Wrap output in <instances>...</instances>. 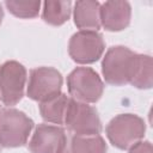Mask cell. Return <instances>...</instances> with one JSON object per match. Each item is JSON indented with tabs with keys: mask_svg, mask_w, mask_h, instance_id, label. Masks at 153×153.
I'll list each match as a JSON object with an SVG mask.
<instances>
[{
	"mask_svg": "<svg viewBox=\"0 0 153 153\" xmlns=\"http://www.w3.org/2000/svg\"><path fill=\"white\" fill-rule=\"evenodd\" d=\"M137 55L123 45L111 47L102 62V73L105 81L115 86L129 84L136 67Z\"/></svg>",
	"mask_w": 153,
	"mask_h": 153,
	"instance_id": "obj_1",
	"label": "cell"
},
{
	"mask_svg": "<svg viewBox=\"0 0 153 153\" xmlns=\"http://www.w3.org/2000/svg\"><path fill=\"white\" fill-rule=\"evenodd\" d=\"M33 128V121L14 108L0 110V145L14 148L26 143Z\"/></svg>",
	"mask_w": 153,
	"mask_h": 153,
	"instance_id": "obj_2",
	"label": "cell"
},
{
	"mask_svg": "<svg viewBox=\"0 0 153 153\" xmlns=\"http://www.w3.org/2000/svg\"><path fill=\"white\" fill-rule=\"evenodd\" d=\"M146 126L141 117L134 114H121L106 126L109 141L120 149H129L145 136Z\"/></svg>",
	"mask_w": 153,
	"mask_h": 153,
	"instance_id": "obj_3",
	"label": "cell"
},
{
	"mask_svg": "<svg viewBox=\"0 0 153 153\" xmlns=\"http://www.w3.org/2000/svg\"><path fill=\"white\" fill-rule=\"evenodd\" d=\"M68 92L72 99L91 104L100 99L104 84L98 73L90 67H78L67 76Z\"/></svg>",
	"mask_w": 153,
	"mask_h": 153,
	"instance_id": "obj_4",
	"label": "cell"
},
{
	"mask_svg": "<svg viewBox=\"0 0 153 153\" xmlns=\"http://www.w3.org/2000/svg\"><path fill=\"white\" fill-rule=\"evenodd\" d=\"M63 123L73 135H99L102 130V122L96 108L72 98H69Z\"/></svg>",
	"mask_w": 153,
	"mask_h": 153,
	"instance_id": "obj_5",
	"label": "cell"
},
{
	"mask_svg": "<svg viewBox=\"0 0 153 153\" xmlns=\"http://www.w3.org/2000/svg\"><path fill=\"white\" fill-rule=\"evenodd\" d=\"M26 69L17 61L0 63V102L7 106L16 105L24 96Z\"/></svg>",
	"mask_w": 153,
	"mask_h": 153,
	"instance_id": "obj_6",
	"label": "cell"
},
{
	"mask_svg": "<svg viewBox=\"0 0 153 153\" xmlns=\"http://www.w3.org/2000/svg\"><path fill=\"white\" fill-rule=\"evenodd\" d=\"M105 49L103 36L98 31L79 30L68 43V53L78 63H92L102 57Z\"/></svg>",
	"mask_w": 153,
	"mask_h": 153,
	"instance_id": "obj_7",
	"label": "cell"
},
{
	"mask_svg": "<svg viewBox=\"0 0 153 153\" xmlns=\"http://www.w3.org/2000/svg\"><path fill=\"white\" fill-rule=\"evenodd\" d=\"M62 75L53 67H37L31 69L27 84V96L37 102L47 100L61 93Z\"/></svg>",
	"mask_w": 153,
	"mask_h": 153,
	"instance_id": "obj_8",
	"label": "cell"
},
{
	"mask_svg": "<svg viewBox=\"0 0 153 153\" xmlns=\"http://www.w3.org/2000/svg\"><path fill=\"white\" fill-rule=\"evenodd\" d=\"M67 135L59 126L38 124L29 142L31 153H59Z\"/></svg>",
	"mask_w": 153,
	"mask_h": 153,
	"instance_id": "obj_9",
	"label": "cell"
},
{
	"mask_svg": "<svg viewBox=\"0 0 153 153\" xmlns=\"http://www.w3.org/2000/svg\"><path fill=\"white\" fill-rule=\"evenodd\" d=\"M100 26L108 31H122L131 17V7L128 1H105L100 4Z\"/></svg>",
	"mask_w": 153,
	"mask_h": 153,
	"instance_id": "obj_10",
	"label": "cell"
},
{
	"mask_svg": "<svg viewBox=\"0 0 153 153\" xmlns=\"http://www.w3.org/2000/svg\"><path fill=\"white\" fill-rule=\"evenodd\" d=\"M74 24L80 30L98 31L100 29V4L93 0H81L74 4Z\"/></svg>",
	"mask_w": 153,
	"mask_h": 153,
	"instance_id": "obj_11",
	"label": "cell"
},
{
	"mask_svg": "<svg viewBox=\"0 0 153 153\" xmlns=\"http://www.w3.org/2000/svg\"><path fill=\"white\" fill-rule=\"evenodd\" d=\"M59 153H106V143L100 135L80 136L72 134L66 137Z\"/></svg>",
	"mask_w": 153,
	"mask_h": 153,
	"instance_id": "obj_12",
	"label": "cell"
},
{
	"mask_svg": "<svg viewBox=\"0 0 153 153\" xmlns=\"http://www.w3.org/2000/svg\"><path fill=\"white\" fill-rule=\"evenodd\" d=\"M69 98L65 93H59L47 100L39 103V112L42 118L48 123L62 124L67 110Z\"/></svg>",
	"mask_w": 153,
	"mask_h": 153,
	"instance_id": "obj_13",
	"label": "cell"
},
{
	"mask_svg": "<svg viewBox=\"0 0 153 153\" xmlns=\"http://www.w3.org/2000/svg\"><path fill=\"white\" fill-rule=\"evenodd\" d=\"M72 13V2L71 1H55L48 0L43 2L42 18L45 23L59 26L68 20Z\"/></svg>",
	"mask_w": 153,
	"mask_h": 153,
	"instance_id": "obj_14",
	"label": "cell"
},
{
	"mask_svg": "<svg viewBox=\"0 0 153 153\" xmlns=\"http://www.w3.org/2000/svg\"><path fill=\"white\" fill-rule=\"evenodd\" d=\"M137 88H151L153 85V61L149 55H137L136 67L129 82Z\"/></svg>",
	"mask_w": 153,
	"mask_h": 153,
	"instance_id": "obj_15",
	"label": "cell"
},
{
	"mask_svg": "<svg viewBox=\"0 0 153 153\" xmlns=\"http://www.w3.org/2000/svg\"><path fill=\"white\" fill-rule=\"evenodd\" d=\"M8 11L19 18H33L41 10V1L26 0V1H6Z\"/></svg>",
	"mask_w": 153,
	"mask_h": 153,
	"instance_id": "obj_16",
	"label": "cell"
},
{
	"mask_svg": "<svg viewBox=\"0 0 153 153\" xmlns=\"http://www.w3.org/2000/svg\"><path fill=\"white\" fill-rule=\"evenodd\" d=\"M128 153H153V147L149 141H139L129 148Z\"/></svg>",
	"mask_w": 153,
	"mask_h": 153,
	"instance_id": "obj_17",
	"label": "cell"
},
{
	"mask_svg": "<svg viewBox=\"0 0 153 153\" xmlns=\"http://www.w3.org/2000/svg\"><path fill=\"white\" fill-rule=\"evenodd\" d=\"M2 18H4V10H2V7H1V5H0V24H1V22H2Z\"/></svg>",
	"mask_w": 153,
	"mask_h": 153,
	"instance_id": "obj_18",
	"label": "cell"
}]
</instances>
